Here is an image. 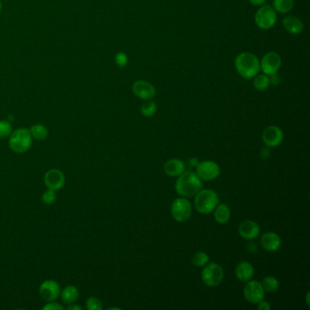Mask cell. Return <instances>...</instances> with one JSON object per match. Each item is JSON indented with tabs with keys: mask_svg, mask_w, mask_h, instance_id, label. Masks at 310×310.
Wrapping results in <instances>:
<instances>
[{
	"mask_svg": "<svg viewBox=\"0 0 310 310\" xmlns=\"http://www.w3.org/2000/svg\"><path fill=\"white\" fill-rule=\"evenodd\" d=\"M132 92L138 98L148 100L155 97V88L148 81L138 80L133 84Z\"/></svg>",
	"mask_w": 310,
	"mask_h": 310,
	"instance_id": "14",
	"label": "cell"
},
{
	"mask_svg": "<svg viewBox=\"0 0 310 310\" xmlns=\"http://www.w3.org/2000/svg\"><path fill=\"white\" fill-rule=\"evenodd\" d=\"M277 16L273 6L270 5H263L258 9L255 15V23L259 29L269 30L272 29L276 23Z\"/></svg>",
	"mask_w": 310,
	"mask_h": 310,
	"instance_id": "5",
	"label": "cell"
},
{
	"mask_svg": "<svg viewBox=\"0 0 310 310\" xmlns=\"http://www.w3.org/2000/svg\"><path fill=\"white\" fill-rule=\"evenodd\" d=\"M29 131H30L32 138H35L36 140H39V141L45 140L48 136L47 128L44 125H41V124L33 125L31 126Z\"/></svg>",
	"mask_w": 310,
	"mask_h": 310,
	"instance_id": "23",
	"label": "cell"
},
{
	"mask_svg": "<svg viewBox=\"0 0 310 310\" xmlns=\"http://www.w3.org/2000/svg\"><path fill=\"white\" fill-rule=\"evenodd\" d=\"M283 138H284V134L281 128L276 126H268L262 134V139L264 143L268 147H272V148L279 146L283 141Z\"/></svg>",
	"mask_w": 310,
	"mask_h": 310,
	"instance_id": "13",
	"label": "cell"
},
{
	"mask_svg": "<svg viewBox=\"0 0 310 310\" xmlns=\"http://www.w3.org/2000/svg\"><path fill=\"white\" fill-rule=\"evenodd\" d=\"M69 310H81L82 308L80 306H77V305L71 304L69 307Z\"/></svg>",
	"mask_w": 310,
	"mask_h": 310,
	"instance_id": "38",
	"label": "cell"
},
{
	"mask_svg": "<svg viewBox=\"0 0 310 310\" xmlns=\"http://www.w3.org/2000/svg\"><path fill=\"white\" fill-rule=\"evenodd\" d=\"M173 218L178 222L187 221L192 215V205L187 198H177L171 206Z\"/></svg>",
	"mask_w": 310,
	"mask_h": 310,
	"instance_id": "8",
	"label": "cell"
},
{
	"mask_svg": "<svg viewBox=\"0 0 310 310\" xmlns=\"http://www.w3.org/2000/svg\"><path fill=\"white\" fill-rule=\"evenodd\" d=\"M262 287L264 289L265 292H269V293H274L279 287V282L274 276H266L264 279L262 280Z\"/></svg>",
	"mask_w": 310,
	"mask_h": 310,
	"instance_id": "25",
	"label": "cell"
},
{
	"mask_svg": "<svg viewBox=\"0 0 310 310\" xmlns=\"http://www.w3.org/2000/svg\"><path fill=\"white\" fill-rule=\"evenodd\" d=\"M284 29L287 30L289 34L299 35L304 30V23L303 21L296 16L288 15L283 18L282 20Z\"/></svg>",
	"mask_w": 310,
	"mask_h": 310,
	"instance_id": "16",
	"label": "cell"
},
{
	"mask_svg": "<svg viewBox=\"0 0 310 310\" xmlns=\"http://www.w3.org/2000/svg\"><path fill=\"white\" fill-rule=\"evenodd\" d=\"M43 310H63L64 308L61 305L58 304L57 302L50 301L46 306L43 307Z\"/></svg>",
	"mask_w": 310,
	"mask_h": 310,
	"instance_id": "32",
	"label": "cell"
},
{
	"mask_svg": "<svg viewBox=\"0 0 310 310\" xmlns=\"http://www.w3.org/2000/svg\"><path fill=\"white\" fill-rule=\"evenodd\" d=\"M258 304H259L258 305V309L259 310H270V309H271L270 303L267 302V301L261 300V301H259Z\"/></svg>",
	"mask_w": 310,
	"mask_h": 310,
	"instance_id": "33",
	"label": "cell"
},
{
	"mask_svg": "<svg viewBox=\"0 0 310 310\" xmlns=\"http://www.w3.org/2000/svg\"><path fill=\"white\" fill-rule=\"evenodd\" d=\"M267 0H248V2L253 6H260L265 5Z\"/></svg>",
	"mask_w": 310,
	"mask_h": 310,
	"instance_id": "35",
	"label": "cell"
},
{
	"mask_svg": "<svg viewBox=\"0 0 310 310\" xmlns=\"http://www.w3.org/2000/svg\"><path fill=\"white\" fill-rule=\"evenodd\" d=\"M214 218L219 224H226L230 218V209L226 204H220L214 209Z\"/></svg>",
	"mask_w": 310,
	"mask_h": 310,
	"instance_id": "21",
	"label": "cell"
},
{
	"mask_svg": "<svg viewBox=\"0 0 310 310\" xmlns=\"http://www.w3.org/2000/svg\"><path fill=\"white\" fill-rule=\"evenodd\" d=\"M236 72L246 79H252L260 71L259 59L250 52H242L235 59Z\"/></svg>",
	"mask_w": 310,
	"mask_h": 310,
	"instance_id": "1",
	"label": "cell"
},
{
	"mask_svg": "<svg viewBox=\"0 0 310 310\" xmlns=\"http://www.w3.org/2000/svg\"><path fill=\"white\" fill-rule=\"evenodd\" d=\"M198 159H196V158H192V159H190V164L191 167H196L197 165H198Z\"/></svg>",
	"mask_w": 310,
	"mask_h": 310,
	"instance_id": "37",
	"label": "cell"
},
{
	"mask_svg": "<svg viewBox=\"0 0 310 310\" xmlns=\"http://www.w3.org/2000/svg\"><path fill=\"white\" fill-rule=\"evenodd\" d=\"M261 155H262V157H263V158H269L270 155V150H269V149H267V148L263 149V150L261 151Z\"/></svg>",
	"mask_w": 310,
	"mask_h": 310,
	"instance_id": "36",
	"label": "cell"
},
{
	"mask_svg": "<svg viewBox=\"0 0 310 310\" xmlns=\"http://www.w3.org/2000/svg\"><path fill=\"white\" fill-rule=\"evenodd\" d=\"M61 288L58 282L47 279L43 282L39 287V295L41 298L47 302L54 301L60 296Z\"/></svg>",
	"mask_w": 310,
	"mask_h": 310,
	"instance_id": "11",
	"label": "cell"
},
{
	"mask_svg": "<svg viewBox=\"0 0 310 310\" xmlns=\"http://www.w3.org/2000/svg\"><path fill=\"white\" fill-rule=\"evenodd\" d=\"M79 292L75 286H68L60 292V297L63 303L67 305L75 304L78 299Z\"/></svg>",
	"mask_w": 310,
	"mask_h": 310,
	"instance_id": "20",
	"label": "cell"
},
{
	"mask_svg": "<svg viewBox=\"0 0 310 310\" xmlns=\"http://www.w3.org/2000/svg\"><path fill=\"white\" fill-rule=\"evenodd\" d=\"M219 203L218 195L214 190H203L196 193L195 207L201 214H209L214 211Z\"/></svg>",
	"mask_w": 310,
	"mask_h": 310,
	"instance_id": "4",
	"label": "cell"
},
{
	"mask_svg": "<svg viewBox=\"0 0 310 310\" xmlns=\"http://www.w3.org/2000/svg\"><path fill=\"white\" fill-rule=\"evenodd\" d=\"M157 110V106L154 101H148L146 103H144L141 106V114L147 116V117H150V116H153L155 115V112Z\"/></svg>",
	"mask_w": 310,
	"mask_h": 310,
	"instance_id": "27",
	"label": "cell"
},
{
	"mask_svg": "<svg viewBox=\"0 0 310 310\" xmlns=\"http://www.w3.org/2000/svg\"><path fill=\"white\" fill-rule=\"evenodd\" d=\"M44 181L48 190L58 191L63 188L64 185L66 183V178L61 170L57 168H52L45 174Z\"/></svg>",
	"mask_w": 310,
	"mask_h": 310,
	"instance_id": "12",
	"label": "cell"
},
{
	"mask_svg": "<svg viewBox=\"0 0 310 310\" xmlns=\"http://www.w3.org/2000/svg\"><path fill=\"white\" fill-rule=\"evenodd\" d=\"M208 260H209V257L207 254L198 251L193 255L192 264L195 265L197 268H201V267H205L208 263Z\"/></svg>",
	"mask_w": 310,
	"mask_h": 310,
	"instance_id": "26",
	"label": "cell"
},
{
	"mask_svg": "<svg viewBox=\"0 0 310 310\" xmlns=\"http://www.w3.org/2000/svg\"><path fill=\"white\" fill-rule=\"evenodd\" d=\"M41 200H42V202H43L44 204H46V205H52V204H54V203L56 202V200H57L56 191L47 189V190L42 194Z\"/></svg>",
	"mask_w": 310,
	"mask_h": 310,
	"instance_id": "29",
	"label": "cell"
},
{
	"mask_svg": "<svg viewBox=\"0 0 310 310\" xmlns=\"http://www.w3.org/2000/svg\"><path fill=\"white\" fill-rule=\"evenodd\" d=\"M260 70L265 75L272 76L277 74L278 70L281 68L282 59L279 54L276 52H268L265 54L263 58L259 61Z\"/></svg>",
	"mask_w": 310,
	"mask_h": 310,
	"instance_id": "7",
	"label": "cell"
},
{
	"mask_svg": "<svg viewBox=\"0 0 310 310\" xmlns=\"http://www.w3.org/2000/svg\"><path fill=\"white\" fill-rule=\"evenodd\" d=\"M9 147L13 152L22 154L29 151L32 145V136L28 128H18L9 136Z\"/></svg>",
	"mask_w": 310,
	"mask_h": 310,
	"instance_id": "3",
	"label": "cell"
},
{
	"mask_svg": "<svg viewBox=\"0 0 310 310\" xmlns=\"http://www.w3.org/2000/svg\"><path fill=\"white\" fill-rule=\"evenodd\" d=\"M238 232H239V235L245 239L251 240L259 236L260 228L258 223H256L255 221L246 220L239 225Z\"/></svg>",
	"mask_w": 310,
	"mask_h": 310,
	"instance_id": "15",
	"label": "cell"
},
{
	"mask_svg": "<svg viewBox=\"0 0 310 310\" xmlns=\"http://www.w3.org/2000/svg\"><path fill=\"white\" fill-rule=\"evenodd\" d=\"M265 291L261 283L257 280L247 281L244 287V297L248 302L258 304L259 301L264 299Z\"/></svg>",
	"mask_w": 310,
	"mask_h": 310,
	"instance_id": "10",
	"label": "cell"
},
{
	"mask_svg": "<svg viewBox=\"0 0 310 310\" xmlns=\"http://www.w3.org/2000/svg\"><path fill=\"white\" fill-rule=\"evenodd\" d=\"M270 85H273V86H276L280 83V78L279 77L277 76V74H274V75L270 76Z\"/></svg>",
	"mask_w": 310,
	"mask_h": 310,
	"instance_id": "34",
	"label": "cell"
},
{
	"mask_svg": "<svg viewBox=\"0 0 310 310\" xmlns=\"http://www.w3.org/2000/svg\"><path fill=\"white\" fill-rule=\"evenodd\" d=\"M115 62L119 68H125L128 62V58L124 52H118L115 56Z\"/></svg>",
	"mask_w": 310,
	"mask_h": 310,
	"instance_id": "31",
	"label": "cell"
},
{
	"mask_svg": "<svg viewBox=\"0 0 310 310\" xmlns=\"http://www.w3.org/2000/svg\"><path fill=\"white\" fill-rule=\"evenodd\" d=\"M202 186L201 179L196 174L187 171L179 176L176 182V190L178 194L184 197H191L202 190Z\"/></svg>",
	"mask_w": 310,
	"mask_h": 310,
	"instance_id": "2",
	"label": "cell"
},
{
	"mask_svg": "<svg viewBox=\"0 0 310 310\" xmlns=\"http://www.w3.org/2000/svg\"><path fill=\"white\" fill-rule=\"evenodd\" d=\"M261 245L267 251L274 252L281 246L280 236L274 232H267L261 237Z\"/></svg>",
	"mask_w": 310,
	"mask_h": 310,
	"instance_id": "17",
	"label": "cell"
},
{
	"mask_svg": "<svg viewBox=\"0 0 310 310\" xmlns=\"http://www.w3.org/2000/svg\"><path fill=\"white\" fill-rule=\"evenodd\" d=\"M1 9H2V2H1V0H0V12H1Z\"/></svg>",
	"mask_w": 310,
	"mask_h": 310,
	"instance_id": "39",
	"label": "cell"
},
{
	"mask_svg": "<svg viewBox=\"0 0 310 310\" xmlns=\"http://www.w3.org/2000/svg\"><path fill=\"white\" fill-rule=\"evenodd\" d=\"M11 133V124L8 121L0 120V139L9 138Z\"/></svg>",
	"mask_w": 310,
	"mask_h": 310,
	"instance_id": "28",
	"label": "cell"
},
{
	"mask_svg": "<svg viewBox=\"0 0 310 310\" xmlns=\"http://www.w3.org/2000/svg\"><path fill=\"white\" fill-rule=\"evenodd\" d=\"M86 307L89 310H101L103 309L102 302L97 298H89L86 300Z\"/></svg>",
	"mask_w": 310,
	"mask_h": 310,
	"instance_id": "30",
	"label": "cell"
},
{
	"mask_svg": "<svg viewBox=\"0 0 310 310\" xmlns=\"http://www.w3.org/2000/svg\"><path fill=\"white\" fill-rule=\"evenodd\" d=\"M235 275L240 281H249L254 275V268L249 262L241 261L235 267Z\"/></svg>",
	"mask_w": 310,
	"mask_h": 310,
	"instance_id": "18",
	"label": "cell"
},
{
	"mask_svg": "<svg viewBox=\"0 0 310 310\" xmlns=\"http://www.w3.org/2000/svg\"><path fill=\"white\" fill-rule=\"evenodd\" d=\"M196 175L198 178L206 181H211L218 178L220 174V167L214 161H202L196 166Z\"/></svg>",
	"mask_w": 310,
	"mask_h": 310,
	"instance_id": "9",
	"label": "cell"
},
{
	"mask_svg": "<svg viewBox=\"0 0 310 310\" xmlns=\"http://www.w3.org/2000/svg\"><path fill=\"white\" fill-rule=\"evenodd\" d=\"M272 6L276 12L287 14L294 7V0H273Z\"/></svg>",
	"mask_w": 310,
	"mask_h": 310,
	"instance_id": "22",
	"label": "cell"
},
{
	"mask_svg": "<svg viewBox=\"0 0 310 310\" xmlns=\"http://www.w3.org/2000/svg\"><path fill=\"white\" fill-rule=\"evenodd\" d=\"M254 81L253 84L257 90L259 91H265L270 86V77L265 74H258L253 78Z\"/></svg>",
	"mask_w": 310,
	"mask_h": 310,
	"instance_id": "24",
	"label": "cell"
},
{
	"mask_svg": "<svg viewBox=\"0 0 310 310\" xmlns=\"http://www.w3.org/2000/svg\"><path fill=\"white\" fill-rule=\"evenodd\" d=\"M165 172L169 177H179L182 173L185 172L186 166L183 161L179 160L177 158H173L167 161L165 164Z\"/></svg>",
	"mask_w": 310,
	"mask_h": 310,
	"instance_id": "19",
	"label": "cell"
},
{
	"mask_svg": "<svg viewBox=\"0 0 310 310\" xmlns=\"http://www.w3.org/2000/svg\"><path fill=\"white\" fill-rule=\"evenodd\" d=\"M201 276L202 280L207 286L216 287L223 281L224 270L220 265L212 262L205 266Z\"/></svg>",
	"mask_w": 310,
	"mask_h": 310,
	"instance_id": "6",
	"label": "cell"
}]
</instances>
